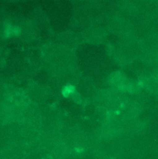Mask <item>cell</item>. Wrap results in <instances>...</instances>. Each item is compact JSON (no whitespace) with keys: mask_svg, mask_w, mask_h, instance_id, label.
Wrapping results in <instances>:
<instances>
[{"mask_svg":"<svg viewBox=\"0 0 158 159\" xmlns=\"http://www.w3.org/2000/svg\"><path fill=\"white\" fill-rule=\"evenodd\" d=\"M19 32H20V30H19V29L17 27H12L11 25H7L6 30H5L6 35L7 37H9L11 35H12V36L18 35Z\"/></svg>","mask_w":158,"mask_h":159,"instance_id":"cell-1","label":"cell"},{"mask_svg":"<svg viewBox=\"0 0 158 159\" xmlns=\"http://www.w3.org/2000/svg\"><path fill=\"white\" fill-rule=\"evenodd\" d=\"M76 90V87L72 85H66L62 90V93L63 95L66 97H69L71 94H73Z\"/></svg>","mask_w":158,"mask_h":159,"instance_id":"cell-2","label":"cell"}]
</instances>
